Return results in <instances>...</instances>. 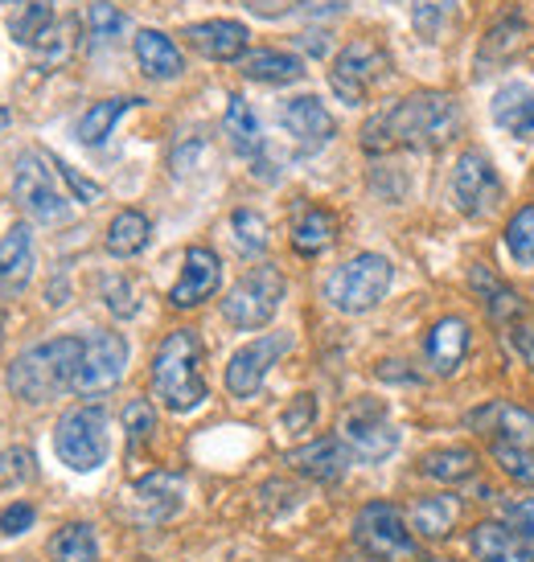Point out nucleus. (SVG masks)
Instances as JSON below:
<instances>
[{
  "label": "nucleus",
  "instance_id": "obj_1",
  "mask_svg": "<svg viewBox=\"0 0 534 562\" xmlns=\"http://www.w3.org/2000/svg\"><path fill=\"white\" fill-rule=\"evenodd\" d=\"M460 132V103L444 91H415L408 99L378 111L361 127L366 153H394V148H441Z\"/></svg>",
  "mask_w": 534,
  "mask_h": 562
},
{
  "label": "nucleus",
  "instance_id": "obj_2",
  "mask_svg": "<svg viewBox=\"0 0 534 562\" xmlns=\"http://www.w3.org/2000/svg\"><path fill=\"white\" fill-rule=\"evenodd\" d=\"M153 394L169 406L174 415H189L205 403V378H202V341L193 328H174L160 341L153 358Z\"/></svg>",
  "mask_w": 534,
  "mask_h": 562
},
{
  "label": "nucleus",
  "instance_id": "obj_3",
  "mask_svg": "<svg viewBox=\"0 0 534 562\" xmlns=\"http://www.w3.org/2000/svg\"><path fill=\"white\" fill-rule=\"evenodd\" d=\"M82 361L79 337H54L25 349L21 358L9 366V391L21 403H49L54 394L75 391V374Z\"/></svg>",
  "mask_w": 534,
  "mask_h": 562
},
{
  "label": "nucleus",
  "instance_id": "obj_4",
  "mask_svg": "<svg viewBox=\"0 0 534 562\" xmlns=\"http://www.w3.org/2000/svg\"><path fill=\"white\" fill-rule=\"evenodd\" d=\"M54 452L66 469L94 472L111 452V419L103 406H75L54 427Z\"/></svg>",
  "mask_w": 534,
  "mask_h": 562
},
{
  "label": "nucleus",
  "instance_id": "obj_5",
  "mask_svg": "<svg viewBox=\"0 0 534 562\" xmlns=\"http://www.w3.org/2000/svg\"><path fill=\"white\" fill-rule=\"evenodd\" d=\"M391 263L382 259V255H354L349 263H342L333 271L330 280H325V300H330L337 313H370L378 300L387 296V288H391Z\"/></svg>",
  "mask_w": 534,
  "mask_h": 562
},
{
  "label": "nucleus",
  "instance_id": "obj_6",
  "mask_svg": "<svg viewBox=\"0 0 534 562\" xmlns=\"http://www.w3.org/2000/svg\"><path fill=\"white\" fill-rule=\"evenodd\" d=\"M354 542L375 562H415V538H411L403 514L391 501H370L354 517Z\"/></svg>",
  "mask_w": 534,
  "mask_h": 562
},
{
  "label": "nucleus",
  "instance_id": "obj_7",
  "mask_svg": "<svg viewBox=\"0 0 534 562\" xmlns=\"http://www.w3.org/2000/svg\"><path fill=\"white\" fill-rule=\"evenodd\" d=\"M283 292H288V283H283V276L276 267H267V263L252 267V271L226 292L222 316L235 328H247V333H252V328H264L271 316L280 313Z\"/></svg>",
  "mask_w": 534,
  "mask_h": 562
},
{
  "label": "nucleus",
  "instance_id": "obj_8",
  "mask_svg": "<svg viewBox=\"0 0 534 562\" xmlns=\"http://www.w3.org/2000/svg\"><path fill=\"white\" fill-rule=\"evenodd\" d=\"M387 75H391L387 49L378 46V42H370V37H358V42H349V46L333 58L330 82H333V91L342 94V103L358 108Z\"/></svg>",
  "mask_w": 534,
  "mask_h": 562
},
{
  "label": "nucleus",
  "instance_id": "obj_9",
  "mask_svg": "<svg viewBox=\"0 0 534 562\" xmlns=\"http://www.w3.org/2000/svg\"><path fill=\"white\" fill-rule=\"evenodd\" d=\"M13 198L16 205L30 214L33 222H46V226H58V222L70 218V205L54 186V165L42 153H25L13 169Z\"/></svg>",
  "mask_w": 534,
  "mask_h": 562
},
{
  "label": "nucleus",
  "instance_id": "obj_10",
  "mask_svg": "<svg viewBox=\"0 0 534 562\" xmlns=\"http://www.w3.org/2000/svg\"><path fill=\"white\" fill-rule=\"evenodd\" d=\"M453 198L460 205V214H469V218H489L498 210V202H502V181H498V169L489 165V157L481 148H465L456 157Z\"/></svg>",
  "mask_w": 534,
  "mask_h": 562
},
{
  "label": "nucleus",
  "instance_id": "obj_11",
  "mask_svg": "<svg viewBox=\"0 0 534 562\" xmlns=\"http://www.w3.org/2000/svg\"><path fill=\"white\" fill-rule=\"evenodd\" d=\"M127 366V341L120 333H91L82 341V361H79V374H75V391L79 394H108L111 386H120Z\"/></svg>",
  "mask_w": 534,
  "mask_h": 562
},
{
  "label": "nucleus",
  "instance_id": "obj_12",
  "mask_svg": "<svg viewBox=\"0 0 534 562\" xmlns=\"http://www.w3.org/2000/svg\"><path fill=\"white\" fill-rule=\"evenodd\" d=\"M292 349V337L288 333H267V337H255L252 345H243L231 366H226V391L235 398H252L264 386L267 370L276 366Z\"/></svg>",
  "mask_w": 534,
  "mask_h": 562
},
{
  "label": "nucleus",
  "instance_id": "obj_13",
  "mask_svg": "<svg viewBox=\"0 0 534 562\" xmlns=\"http://www.w3.org/2000/svg\"><path fill=\"white\" fill-rule=\"evenodd\" d=\"M342 443L354 452V460L378 464V460H387V456L399 448V431L382 419L378 406L361 403V406H354V411H346V419H342Z\"/></svg>",
  "mask_w": 534,
  "mask_h": 562
},
{
  "label": "nucleus",
  "instance_id": "obj_14",
  "mask_svg": "<svg viewBox=\"0 0 534 562\" xmlns=\"http://www.w3.org/2000/svg\"><path fill=\"white\" fill-rule=\"evenodd\" d=\"M219 280H222L219 255L210 247H189L186 263H181V280H177L174 292H169V304H174V308H198L202 300H210L219 292Z\"/></svg>",
  "mask_w": 534,
  "mask_h": 562
},
{
  "label": "nucleus",
  "instance_id": "obj_15",
  "mask_svg": "<svg viewBox=\"0 0 534 562\" xmlns=\"http://www.w3.org/2000/svg\"><path fill=\"white\" fill-rule=\"evenodd\" d=\"M469 427L481 436H493V443L510 448H534V415L510 403H489L469 415Z\"/></svg>",
  "mask_w": 534,
  "mask_h": 562
},
{
  "label": "nucleus",
  "instance_id": "obj_16",
  "mask_svg": "<svg viewBox=\"0 0 534 562\" xmlns=\"http://www.w3.org/2000/svg\"><path fill=\"white\" fill-rule=\"evenodd\" d=\"M280 124L288 127V136H297L300 148H325V144L333 140V132H337V124H333V115L325 111V103L321 99H313V94H300V99H288L280 111Z\"/></svg>",
  "mask_w": 534,
  "mask_h": 562
},
{
  "label": "nucleus",
  "instance_id": "obj_17",
  "mask_svg": "<svg viewBox=\"0 0 534 562\" xmlns=\"http://www.w3.org/2000/svg\"><path fill=\"white\" fill-rule=\"evenodd\" d=\"M288 464L297 472H304L309 481L333 484L346 476V469L354 464V452L342 443V436H321V439H313V443L297 448V452H288Z\"/></svg>",
  "mask_w": 534,
  "mask_h": 562
},
{
  "label": "nucleus",
  "instance_id": "obj_18",
  "mask_svg": "<svg viewBox=\"0 0 534 562\" xmlns=\"http://www.w3.org/2000/svg\"><path fill=\"white\" fill-rule=\"evenodd\" d=\"M247 25H238V21H222V16H214V21H198V25H189L186 30V42L202 58H210V63H238L243 54H247Z\"/></svg>",
  "mask_w": 534,
  "mask_h": 562
},
{
  "label": "nucleus",
  "instance_id": "obj_19",
  "mask_svg": "<svg viewBox=\"0 0 534 562\" xmlns=\"http://www.w3.org/2000/svg\"><path fill=\"white\" fill-rule=\"evenodd\" d=\"M33 280V235L16 222L0 238V296H21Z\"/></svg>",
  "mask_w": 534,
  "mask_h": 562
},
{
  "label": "nucleus",
  "instance_id": "obj_20",
  "mask_svg": "<svg viewBox=\"0 0 534 562\" xmlns=\"http://www.w3.org/2000/svg\"><path fill=\"white\" fill-rule=\"evenodd\" d=\"M534 33L522 16H502L493 30L481 37V49H477V75H486L493 66H510L514 58H522L531 49Z\"/></svg>",
  "mask_w": 534,
  "mask_h": 562
},
{
  "label": "nucleus",
  "instance_id": "obj_21",
  "mask_svg": "<svg viewBox=\"0 0 534 562\" xmlns=\"http://www.w3.org/2000/svg\"><path fill=\"white\" fill-rule=\"evenodd\" d=\"M136 509H141V521L157 526V521H169V517L181 509V497H186V481L177 472H148L136 481Z\"/></svg>",
  "mask_w": 534,
  "mask_h": 562
},
{
  "label": "nucleus",
  "instance_id": "obj_22",
  "mask_svg": "<svg viewBox=\"0 0 534 562\" xmlns=\"http://www.w3.org/2000/svg\"><path fill=\"white\" fill-rule=\"evenodd\" d=\"M469 353V325L460 316H444L432 325V333L424 337V358L436 374H456L460 361Z\"/></svg>",
  "mask_w": 534,
  "mask_h": 562
},
{
  "label": "nucleus",
  "instance_id": "obj_23",
  "mask_svg": "<svg viewBox=\"0 0 534 562\" xmlns=\"http://www.w3.org/2000/svg\"><path fill=\"white\" fill-rule=\"evenodd\" d=\"M238 70H243V79L267 82V87H288V82L304 79V63L283 49H252L238 58Z\"/></svg>",
  "mask_w": 534,
  "mask_h": 562
},
{
  "label": "nucleus",
  "instance_id": "obj_24",
  "mask_svg": "<svg viewBox=\"0 0 534 562\" xmlns=\"http://www.w3.org/2000/svg\"><path fill=\"white\" fill-rule=\"evenodd\" d=\"M136 63L148 79H177L181 70H186V58H181V49L174 46V37L160 30H141L136 33Z\"/></svg>",
  "mask_w": 534,
  "mask_h": 562
},
{
  "label": "nucleus",
  "instance_id": "obj_25",
  "mask_svg": "<svg viewBox=\"0 0 534 562\" xmlns=\"http://www.w3.org/2000/svg\"><path fill=\"white\" fill-rule=\"evenodd\" d=\"M493 124L510 132V136H531L534 132V91L526 82H505L502 91L493 94Z\"/></svg>",
  "mask_w": 534,
  "mask_h": 562
},
{
  "label": "nucleus",
  "instance_id": "obj_26",
  "mask_svg": "<svg viewBox=\"0 0 534 562\" xmlns=\"http://www.w3.org/2000/svg\"><path fill=\"white\" fill-rule=\"evenodd\" d=\"M337 243V218L321 205H300L292 218V247L300 255H321Z\"/></svg>",
  "mask_w": 534,
  "mask_h": 562
},
{
  "label": "nucleus",
  "instance_id": "obj_27",
  "mask_svg": "<svg viewBox=\"0 0 534 562\" xmlns=\"http://www.w3.org/2000/svg\"><path fill=\"white\" fill-rule=\"evenodd\" d=\"M472 550L481 562H534V554L526 550L519 533H510L498 521H481L472 530Z\"/></svg>",
  "mask_w": 534,
  "mask_h": 562
},
{
  "label": "nucleus",
  "instance_id": "obj_28",
  "mask_svg": "<svg viewBox=\"0 0 534 562\" xmlns=\"http://www.w3.org/2000/svg\"><path fill=\"white\" fill-rule=\"evenodd\" d=\"M472 288L481 292V300H486V308L493 321H502V325H519L522 316H526V304H522L519 292H510L489 267H472Z\"/></svg>",
  "mask_w": 534,
  "mask_h": 562
},
{
  "label": "nucleus",
  "instance_id": "obj_29",
  "mask_svg": "<svg viewBox=\"0 0 534 562\" xmlns=\"http://www.w3.org/2000/svg\"><path fill=\"white\" fill-rule=\"evenodd\" d=\"M9 33H13V42H21V46L46 49L49 33H54V4L49 0H25L9 16Z\"/></svg>",
  "mask_w": 534,
  "mask_h": 562
},
{
  "label": "nucleus",
  "instance_id": "obj_30",
  "mask_svg": "<svg viewBox=\"0 0 534 562\" xmlns=\"http://www.w3.org/2000/svg\"><path fill=\"white\" fill-rule=\"evenodd\" d=\"M148 238H153V222L144 218L141 210H120L108 226V250L115 259L141 255V250L148 247Z\"/></svg>",
  "mask_w": 534,
  "mask_h": 562
},
{
  "label": "nucleus",
  "instance_id": "obj_31",
  "mask_svg": "<svg viewBox=\"0 0 534 562\" xmlns=\"http://www.w3.org/2000/svg\"><path fill=\"white\" fill-rule=\"evenodd\" d=\"M222 132L231 136L243 157H255L259 153V120H255L252 103L243 99V94H231V103H226V115H222Z\"/></svg>",
  "mask_w": 534,
  "mask_h": 562
},
{
  "label": "nucleus",
  "instance_id": "obj_32",
  "mask_svg": "<svg viewBox=\"0 0 534 562\" xmlns=\"http://www.w3.org/2000/svg\"><path fill=\"white\" fill-rule=\"evenodd\" d=\"M49 562H99V542L87 521H70L49 538Z\"/></svg>",
  "mask_w": 534,
  "mask_h": 562
},
{
  "label": "nucleus",
  "instance_id": "obj_33",
  "mask_svg": "<svg viewBox=\"0 0 534 562\" xmlns=\"http://www.w3.org/2000/svg\"><path fill=\"white\" fill-rule=\"evenodd\" d=\"M456 526V501L453 497H424L411 509V530L424 538H448Z\"/></svg>",
  "mask_w": 534,
  "mask_h": 562
},
{
  "label": "nucleus",
  "instance_id": "obj_34",
  "mask_svg": "<svg viewBox=\"0 0 534 562\" xmlns=\"http://www.w3.org/2000/svg\"><path fill=\"white\" fill-rule=\"evenodd\" d=\"M472 472H477V452H469V448H441V452L424 456V476L441 484L469 481Z\"/></svg>",
  "mask_w": 534,
  "mask_h": 562
},
{
  "label": "nucleus",
  "instance_id": "obj_35",
  "mask_svg": "<svg viewBox=\"0 0 534 562\" xmlns=\"http://www.w3.org/2000/svg\"><path fill=\"white\" fill-rule=\"evenodd\" d=\"M136 103H141V99H103V103H94L79 120V140L103 144L111 136V127L120 124V115H124L127 108H136Z\"/></svg>",
  "mask_w": 534,
  "mask_h": 562
},
{
  "label": "nucleus",
  "instance_id": "obj_36",
  "mask_svg": "<svg viewBox=\"0 0 534 562\" xmlns=\"http://www.w3.org/2000/svg\"><path fill=\"white\" fill-rule=\"evenodd\" d=\"M456 0H411V25L424 42H441L444 30L453 25Z\"/></svg>",
  "mask_w": 534,
  "mask_h": 562
},
{
  "label": "nucleus",
  "instance_id": "obj_37",
  "mask_svg": "<svg viewBox=\"0 0 534 562\" xmlns=\"http://www.w3.org/2000/svg\"><path fill=\"white\" fill-rule=\"evenodd\" d=\"M505 250L519 267H534V205H522L505 226Z\"/></svg>",
  "mask_w": 534,
  "mask_h": 562
},
{
  "label": "nucleus",
  "instance_id": "obj_38",
  "mask_svg": "<svg viewBox=\"0 0 534 562\" xmlns=\"http://www.w3.org/2000/svg\"><path fill=\"white\" fill-rule=\"evenodd\" d=\"M231 231H235V243L243 255H264L267 250L264 214H255V210H235V214H231Z\"/></svg>",
  "mask_w": 534,
  "mask_h": 562
},
{
  "label": "nucleus",
  "instance_id": "obj_39",
  "mask_svg": "<svg viewBox=\"0 0 534 562\" xmlns=\"http://www.w3.org/2000/svg\"><path fill=\"white\" fill-rule=\"evenodd\" d=\"M120 419H124V431H127V443H132V448L148 443L153 431H157V411H153V403H144V398H132Z\"/></svg>",
  "mask_w": 534,
  "mask_h": 562
},
{
  "label": "nucleus",
  "instance_id": "obj_40",
  "mask_svg": "<svg viewBox=\"0 0 534 562\" xmlns=\"http://www.w3.org/2000/svg\"><path fill=\"white\" fill-rule=\"evenodd\" d=\"M87 21H91V37L94 42H115L120 33H124L127 16L111 4V0H91V9H87Z\"/></svg>",
  "mask_w": 534,
  "mask_h": 562
},
{
  "label": "nucleus",
  "instance_id": "obj_41",
  "mask_svg": "<svg viewBox=\"0 0 534 562\" xmlns=\"http://www.w3.org/2000/svg\"><path fill=\"white\" fill-rule=\"evenodd\" d=\"M103 304H108L115 316H136L141 313V300H136V288L124 280V276H108L103 280Z\"/></svg>",
  "mask_w": 534,
  "mask_h": 562
},
{
  "label": "nucleus",
  "instance_id": "obj_42",
  "mask_svg": "<svg viewBox=\"0 0 534 562\" xmlns=\"http://www.w3.org/2000/svg\"><path fill=\"white\" fill-rule=\"evenodd\" d=\"M493 460L502 464L514 481L534 484V448H510V443H493Z\"/></svg>",
  "mask_w": 534,
  "mask_h": 562
},
{
  "label": "nucleus",
  "instance_id": "obj_43",
  "mask_svg": "<svg viewBox=\"0 0 534 562\" xmlns=\"http://www.w3.org/2000/svg\"><path fill=\"white\" fill-rule=\"evenodd\" d=\"M49 165H54V172H58V177H63L66 186H70V193H75V198H79L82 205H94V202H99V198H103V189L94 186V181H87V177H82V172H75V169H70V165H66V160L49 157Z\"/></svg>",
  "mask_w": 534,
  "mask_h": 562
},
{
  "label": "nucleus",
  "instance_id": "obj_44",
  "mask_svg": "<svg viewBox=\"0 0 534 562\" xmlns=\"http://www.w3.org/2000/svg\"><path fill=\"white\" fill-rule=\"evenodd\" d=\"M313 419H316V398H313V394H297V398H292V406L283 411V427H288V431H309V427H313Z\"/></svg>",
  "mask_w": 534,
  "mask_h": 562
},
{
  "label": "nucleus",
  "instance_id": "obj_45",
  "mask_svg": "<svg viewBox=\"0 0 534 562\" xmlns=\"http://www.w3.org/2000/svg\"><path fill=\"white\" fill-rule=\"evenodd\" d=\"M505 517L514 521V530H519V538L526 542V550L534 554V501H514V505H505Z\"/></svg>",
  "mask_w": 534,
  "mask_h": 562
},
{
  "label": "nucleus",
  "instance_id": "obj_46",
  "mask_svg": "<svg viewBox=\"0 0 534 562\" xmlns=\"http://www.w3.org/2000/svg\"><path fill=\"white\" fill-rule=\"evenodd\" d=\"M33 505L30 501H13L4 514H0V533H9V538H16V533H25L33 526Z\"/></svg>",
  "mask_w": 534,
  "mask_h": 562
},
{
  "label": "nucleus",
  "instance_id": "obj_47",
  "mask_svg": "<svg viewBox=\"0 0 534 562\" xmlns=\"http://www.w3.org/2000/svg\"><path fill=\"white\" fill-rule=\"evenodd\" d=\"M514 349H519V358L534 370V325H514Z\"/></svg>",
  "mask_w": 534,
  "mask_h": 562
},
{
  "label": "nucleus",
  "instance_id": "obj_48",
  "mask_svg": "<svg viewBox=\"0 0 534 562\" xmlns=\"http://www.w3.org/2000/svg\"><path fill=\"white\" fill-rule=\"evenodd\" d=\"M9 124H13V111H9V108H0V132H4V127H9Z\"/></svg>",
  "mask_w": 534,
  "mask_h": 562
},
{
  "label": "nucleus",
  "instance_id": "obj_49",
  "mask_svg": "<svg viewBox=\"0 0 534 562\" xmlns=\"http://www.w3.org/2000/svg\"><path fill=\"white\" fill-rule=\"evenodd\" d=\"M4 4H16V0H4Z\"/></svg>",
  "mask_w": 534,
  "mask_h": 562
},
{
  "label": "nucleus",
  "instance_id": "obj_50",
  "mask_svg": "<svg viewBox=\"0 0 534 562\" xmlns=\"http://www.w3.org/2000/svg\"><path fill=\"white\" fill-rule=\"evenodd\" d=\"M0 328H4V316H0Z\"/></svg>",
  "mask_w": 534,
  "mask_h": 562
},
{
  "label": "nucleus",
  "instance_id": "obj_51",
  "mask_svg": "<svg viewBox=\"0 0 534 562\" xmlns=\"http://www.w3.org/2000/svg\"><path fill=\"white\" fill-rule=\"evenodd\" d=\"M391 4H399V0H391Z\"/></svg>",
  "mask_w": 534,
  "mask_h": 562
}]
</instances>
